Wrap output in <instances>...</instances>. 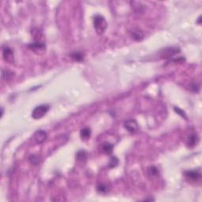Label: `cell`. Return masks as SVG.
<instances>
[{
	"mask_svg": "<svg viewBox=\"0 0 202 202\" xmlns=\"http://www.w3.org/2000/svg\"><path fill=\"white\" fill-rule=\"evenodd\" d=\"M197 134H191L190 136L189 137V138H188L187 140V145L190 148H193V147L197 145Z\"/></svg>",
	"mask_w": 202,
	"mask_h": 202,
	"instance_id": "cell-12",
	"label": "cell"
},
{
	"mask_svg": "<svg viewBox=\"0 0 202 202\" xmlns=\"http://www.w3.org/2000/svg\"><path fill=\"white\" fill-rule=\"evenodd\" d=\"M147 171H148V174H149V175L150 177L156 176V175L159 174V170L154 166L149 167L148 168V170H147Z\"/></svg>",
	"mask_w": 202,
	"mask_h": 202,
	"instance_id": "cell-16",
	"label": "cell"
},
{
	"mask_svg": "<svg viewBox=\"0 0 202 202\" xmlns=\"http://www.w3.org/2000/svg\"><path fill=\"white\" fill-rule=\"evenodd\" d=\"M96 189H97L98 193L103 194H106V193H107V191H108V188H107V186L106 185H104V184H101V183L97 185Z\"/></svg>",
	"mask_w": 202,
	"mask_h": 202,
	"instance_id": "cell-17",
	"label": "cell"
},
{
	"mask_svg": "<svg viewBox=\"0 0 202 202\" xmlns=\"http://www.w3.org/2000/svg\"><path fill=\"white\" fill-rule=\"evenodd\" d=\"M88 154L85 150H80V151L77 152V155H76V158L79 161H85V160H86Z\"/></svg>",
	"mask_w": 202,
	"mask_h": 202,
	"instance_id": "cell-15",
	"label": "cell"
},
{
	"mask_svg": "<svg viewBox=\"0 0 202 202\" xmlns=\"http://www.w3.org/2000/svg\"><path fill=\"white\" fill-rule=\"evenodd\" d=\"M2 58L5 62L10 64L14 63V53L13 49L8 46H5L2 48Z\"/></svg>",
	"mask_w": 202,
	"mask_h": 202,
	"instance_id": "cell-4",
	"label": "cell"
},
{
	"mask_svg": "<svg viewBox=\"0 0 202 202\" xmlns=\"http://www.w3.org/2000/svg\"><path fill=\"white\" fill-rule=\"evenodd\" d=\"M179 49L178 47H167V48H165L164 51H161V56L163 59H167V58L172 57L173 56H174L175 54L179 53Z\"/></svg>",
	"mask_w": 202,
	"mask_h": 202,
	"instance_id": "cell-7",
	"label": "cell"
},
{
	"mask_svg": "<svg viewBox=\"0 0 202 202\" xmlns=\"http://www.w3.org/2000/svg\"><path fill=\"white\" fill-rule=\"evenodd\" d=\"M2 79H4L5 81H11V79L14 77V73L8 70H2Z\"/></svg>",
	"mask_w": 202,
	"mask_h": 202,
	"instance_id": "cell-13",
	"label": "cell"
},
{
	"mask_svg": "<svg viewBox=\"0 0 202 202\" xmlns=\"http://www.w3.org/2000/svg\"><path fill=\"white\" fill-rule=\"evenodd\" d=\"M132 37L135 41H140L144 38V33H143L141 30H140L139 29H137L134 30V32L132 33Z\"/></svg>",
	"mask_w": 202,
	"mask_h": 202,
	"instance_id": "cell-10",
	"label": "cell"
},
{
	"mask_svg": "<svg viewBox=\"0 0 202 202\" xmlns=\"http://www.w3.org/2000/svg\"><path fill=\"white\" fill-rule=\"evenodd\" d=\"M28 48H29L36 55H43L46 51L45 44L41 42V41H35L34 43L29 44L28 45Z\"/></svg>",
	"mask_w": 202,
	"mask_h": 202,
	"instance_id": "cell-3",
	"label": "cell"
},
{
	"mask_svg": "<svg viewBox=\"0 0 202 202\" xmlns=\"http://www.w3.org/2000/svg\"><path fill=\"white\" fill-rule=\"evenodd\" d=\"M124 126L131 134L135 133L138 129V124L134 119H130V120H127L126 122H125Z\"/></svg>",
	"mask_w": 202,
	"mask_h": 202,
	"instance_id": "cell-6",
	"label": "cell"
},
{
	"mask_svg": "<svg viewBox=\"0 0 202 202\" xmlns=\"http://www.w3.org/2000/svg\"><path fill=\"white\" fill-rule=\"evenodd\" d=\"M33 139L37 144H41V143L44 142L46 139H47V134L44 130H38L35 133Z\"/></svg>",
	"mask_w": 202,
	"mask_h": 202,
	"instance_id": "cell-8",
	"label": "cell"
},
{
	"mask_svg": "<svg viewBox=\"0 0 202 202\" xmlns=\"http://www.w3.org/2000/svg\"><path fill=\"white\" fill-rule=\"evenodd\" d=\"M70 57L76 62H81L84 59V55L81 52H78V51H74L70 54Z\"/></svg>",
	"mask_w": 202,
	"mask_h": 202,
	"instance_id": "cell-14",
	"label": "cell"
},
{
	"mask_svg": "<svg viewBox=\"0 0 202 202\" xmlns=\"http://www.w3.org/2000/svg\"><path fill=\"white\" fill-rule=\"evenodd\" d=\"M81 137L83 140H89L91 137V130L89 127H85L81 130Z\"/></svg>",
	"mask_w": 202,
	"mask_h": 202,
	"instance_id": "cell-11",
	"label": "cell"
},
{
	"mask_svg": "<svg viewBox=\"0 0 202 202\" xmlns=\"http://www.w3.org/2000/svg\"><path fill=\"white\" fill-rule=\"evenodd\" d=\"M93 27L98 35L103 34L107 28V23L104 16L96 14L93 18Z\"/></svg>",
	"mask_w": 202,
	"mask_h": 202,
	"instance_id": "cell-1",
	"label": "cell"
},
{
	"mask_svg": "<svg viewBox=\"0 0 202 202\" xmlns=\"http://www.w3.org/2000/svg\"><path fill=\"white\" fill-rule=\"evenodd\" d=\"M113 149H114V146H113L112 144H111L110 142H107V141H105V142L102 143L100 145V150L105 154H111L113 151Z\"/></svg>",
	"mask_w": 202,
	"mask_h": 202,
	"instance_id": "cell-9",
	"label": "cell"
},
{
	"mask_svg": "<svg viewBox=\"0 0 202 202\" xmlns=\"http://www.w3.org/2000/svg\"><path fill=\"white\" fill-rule=\"evenodd\" d=\"M29 160L32 164H37L39 163L38 158H37V156H36V155H32L30 156Z\"/></svg>",
	"mask_w": 202,
	"mask_h": 202,
	"instance_id": "cell-19",
	"label": "cell"
},
{
	"mask_svg": "<svg viewBox=\"0 0 202 202\" xmlns=\"http://www.w3.org/2000/svg\"><path fill=\"white\" fill-rule=\"evenodd\" d=\"M118 164H119V160H118L117 158L115 157V156H112V157L110 159V161H109V164H108V167L110 168L115 167L116 166H118Z\"/></svg>",
	"mask_w": 202,
	"mask_h": 202,
	"instance_id": "cell-18",
	"label": "cell"
},
{
	"mask_svg": "<svg viewBox=\"0 0 202 202\" xmlns=\"http://www.w3.org/2000/svg\"><path fill=\"white\" fill-rule=\"evenodd\" d=\"M174 111H176V112L178 113L179 115H180L181 116H182V117H184V118H185V119H186V117H185V112H184L183 111H182L180 108H179V107H174Z\"/></svg>",
	"mask_w": 202,
	"mask_h": 202,
	"instance_id": "cell-20",
	"label": "cell"
},
{
	"mask_svg": "<svg viewBox=\"0 0 202 202\" xmlns=\"http://www.w3.org/2000/svg\"><path fill=\"white\" fill-rule=\"evenodd\" d=\"M184 174L186 179L193 182L198 181L201 178V174L198 170H187L184 173Z\"/></svg>",
	"mask_w": 202,
	"mask_h": 202,
	"instance_id": "cell-5",
	"label": "cell"
},
{
	"mask_svg": "<svg viewBox=\"0 0 202 202\" xmlns=\"http://www.w3.org/2000/svg\"><path fill=\"white\" fill-rule=\"evenodd\" d=\"M49 106L47 104H42L36 107L32 112V117L34 119H40L43 118L49 111Z\"/></svg>",
	"mask_w": 202,
	"mask_h": 202,
	"instance_id": "cell-2",
	"label": "cell"
}]
</instances>
